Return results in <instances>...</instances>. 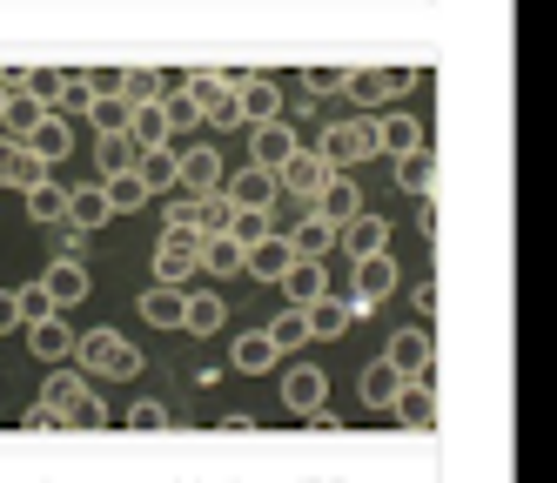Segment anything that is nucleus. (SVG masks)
<instances>
[{"mask_svg": "<svg viewBox=\"0 0 557 483\" xmlns=\"http://www.w3.org/2000/svg\"><path fill=\"white\" fill-rule=\"evenodd\" d=\"M41 417H48V423H82V430H95V423H108V403H101L82 376L54 370V376L41 383Z\"/></svg>", "mask_w": 557, "mask_h": 483, "instance_id": "1", "label": "nucleus"}, {"mask_svg": "<svg viewBox=\"0 0 557 483\" xmlns=\"http://www.w3.org/2000/svg\"><path fill=\"white\" fill-rule=\"evenodd\" d=\"M74 356H82V370L88 376H135L141 370V349L122 336V330H88V336H74Z\"/></svg>", "mask_w": 557, "mask_h": 483, "instance_id": "2", "label": "nucleus"}, {"mask_svg": "<svg viewBox=\"0 0 557 483\" xmlns=\"http://www.w3.org/2000/svg\"><path fill=\"white\" fill-rule=\"evenodd\" d=\"M195 249H202V235L195 228H162V242H154V282H169V289H188L195 275H202V262H195Z\"/></svg>", "mask_w": 557, "mask_h": 483, "instance_id": "3", "label": "nucleus"}, {"mask_svg": "<svg viewBox=\"0 0 557 483\" xmlns=\"http://www.w3.org/2000/svg\"><path fill=\"white\" fill-rule=\"evenodd\" d=\"M315 154H323L330 169H356V161L376 154V128H370V121H330L323 141H315Z\"/></svg>", "mask_w": 557, "mask_h": 483, "instance_id": "4", "label": "nucleus"}, {"mask_svg": "<svg viewBox=\"0 0 557 483\" xmlns=\"http://www.w3.org/2000/svg\"><path fill=\"white\" fill-rule=\"evenodd\" d=\"M182 88L195 95V114H202L209 128H243V108H235L228 74H195V81H182Z\"/></svg>", "mask_w": 557, "mask_h": 483, "instance_id": "5", "label": "nucleus"}, {"mask_svg": "<svg viewBox=\"0 0 557 483\" xmlns=\"http://www.w3.org/2000/svg\"><path fill=\"white\" fill-rule=\"evenodd\" d=\"M396 262L376 249V256H356V296H349V315H363V309H376V302H389L396 296Z\"/></svg>", "mask_w": 557, "mask_h": 483, "instance_id": "6", "label": "nucleus"}, {"mask_svg": "<svg viewBox=\"0 0 557 483\" xmlns=\"http://www.w3.org/2000/svg\"><path fill=\"white\" fill-rule=\"evenodd\" d=\"M175 188H182V195L222 188V154H215L209 141H182V148H175Z\"/></svg>", "mask_w": 557, "mask_h": 483, "instance_id": "7", "label": "nucleus"}, {"mask_svg": "<svg viewBox=\"0 0 557 483\" xmlns=\"http://www.w3.org/2000/svg\"><path fill=\"white\" fill-rule=\"evenodd\" d=\"M269 175H275V188H283V195H302V201H309L315 188H323V182H330V161H323V154H315V148H289V154H283V161H275V169H269Z\"/></svg>", "mask_w": 557, "mask_h": 483, "instance_id": "8", "label": "nucleus"}, {"mask_svg": "<svg viewBox=\"0 0 557 483\" xmlns=\"http://www.w3.org/2000/svg\"><path fill=\"white\" fill-rule=\"evenodd\" d=\"M228 88H235V108H243V128L283 114V88H275V81H262V74H228Z\"/></svg>", "mask_w": 557, "mask_h": 483, "instance_id": "9", "label": "nucleus"}, {"mask_svg": "<svg viewBox=\"0 0 557 483\" xmlns=\"http://www.w3.org/2000/svg\"><path fill=\"white\" fill-rule=\"evenodd\" d=\"M41 296H48L54 309H67V302H88V296H95V275L82 269V256H61V262L41 275Z\"/></svg>", "mask_w": 557, "mask_h": 483, "instance_id": "10", "label": "nucleus"}, {"mask_svg": "<svg viewBox=\"0 0 557 483\" xmlns=\"http://www.w3.org/2000/svg\"><path fill=\"white\" fill-rule=\"evenodd\" d=\"M21 141H27V154H34V161H48V169H54V161H61V154H74V121L48 108V114H41V121H34V128H27Z\"/></svg>", "mask_w": 557, "mask_h": 483, "instance_id": "11", "label": "nucleus"}, {"mask_svg": "<svg viewBox=\"0 0 557 483\" xmlns=\"http://www.w3.org/2000/svg\"><path fill=\"white\" fill-rule=\"evenodd\" d=\"M383 356L396 362V376H404V383H423L436 349H430V336H423V330H396V336L383 343Z\"/></svg>", "mask_w": 557, "mask_h": 483, "instance_id": "12", "label": "nucleus"}, {"mask_svg": "<svg viewBox=\"0 0 557 483\" xmlns=\"http://www.w3.org/2000/svg\"><path fill=\"white\" fill-rule=\"evenodd\" d=\"M275 289L289 296V309H302V302H315V296H330V275H323V262H315V256H296L283 275H275Z\"/></svg>", "mask_w": 557, "mask_h": 483, "instance_id": "13", "label": "nucleus"}, {"mask_svg": "<svg viewBox=\"0 0 557 483\" xmlns=\"http://www.w3.org/2000/svg\"><path fill=\"white\" fill-rule=\"evenodd\" d=\"M336 249H349V256H376V249H389V222L370 215V209H356L349 222H336Z\"/></svg>", "mask_w": 557, "mask_h": 483, "instance_id": "14", "label": "nucleus"}, {"mask_svg": "<svg viewBox=\"0 0 557 483\" xmlns=\"http://www.w3.org/2000/svg\"><path fill=\"white\" fill-rule=\"evenodd\" d=\"M309 209L323 215V222H349L356 209H363V195H356V182H349V169H330V182L309 195Z\"/></svg>", "mask_w": 557, "mask_h": 483, "instance_id": "15", "label": "nucleus"}, {"mask_svg": "<svg viewBox=\"0 0 557 483\" xmlns=\"http://www.w3.org/2000/svg\"><path fill=\"white\" fill-rule=\"evenodd\" d=\"M101 222H114V209H108L101 182H88V188H67V215H61V228H74V235H95Z\"/></svg>", "mask_w": 557, "mask_h": 483, "instance_id": "16", "label": "nucleus"}, {"mask_svg": "<svg viewBox=\"0 0 557 483\" xmlns=\"http://www.w3.org/2000/svg\"><path fill=\"white\" fill-rule=\"evenodd\" d=\"M404 88H410L404 67H356V74H349V95H356V101H376V108H383V101H404Z\"/></svg>", "mask_w": 557, "mask_h": 483, "instance_id": "17", "label": "nucleus"}, {"mask_svg": "<svg viewBox=\"0 0 557 483\" xmlns=\"http://www.w3.org/2000/svg\"><path fill=\"white\" fill-rule=\"evenodd\" d=\"M222 195L235 201V209H275V195H283V188H275L269 169H256V161H249L243 175H228V182H222Z\"/></svg>", "mask_w": 557, "mask_h": 483, "instance_id": "18", "label": "nucleus"}, {"mask_svg": "<svg viewBox=\"0 0 557 483\" xmlns=\"http://www.w3.org/2000/svg\"><path fill=\"white\" fill-rule=\"evenodd\" d=\"M222 322H228V302L215 289H182V330L188 336H215Z\"/></svg>", "mask_w": 557, "mask_h": 483, "instance_id": "19", "label": "nucleus"}, {"mask_svg": "<svg viewBox=\"0 0 557 483\" xmlns=\"http://www.w3.org/2000/svg\"><path fill=\"white\" fill-rule=\"evenodd\" d=\"M289 262H296V249H289V235H275V228H269L262 242H249V249H243V269H249L256 282H275Z\"/></svg>", "mask_w": 557, "mask_h": 483, "instance_id": "20", "label": "nucleus"}, {"mask_svg": "<svg viewBox=\"0 0 557 483\" xmlns=\"http://www.w3.org/2000/svg\"><path fill=\"white\" fill-rule=\"evenodd\" d=\"M41 175H48V161H34L21 135H14V141H0V188H14V195H27V188L41 182Z\"/></svg>", "mask_w": 557, "mask_h": 483, "instance_id": "21", "label": "nucleus"}, {"mask_svg": "<svg viewBox=\"0 0 557 483\" xmlns=\"http://www.w3.org/2000/svg\"><path fill=\"white\" fill-rule=\"evenodd\" d=\"M302 330H309V343H336V336L349 330V302H343V296H315V302H302Z\"/></svg>", "mask_w": 557, "mask_h": 483, "instance_id": "22", "label": "nucleus"}, {"mask_svg": "<svg viewBox=\"0 0 557 483\" xmlns=\"http://www.w3.org/2000/svg\"><path fill=\"white\" fill-rule=\"evenodd\" d=\"M323 396H330V383H323V370H309V362H296L283 376V410H296V417L323 410Z\"/></svg>", "mask_w": 557, "mask_h": 483, "instance_id": "23", "label": "nucleus"}, {"mask_svg": "<svg viewBox=\"0 0 557 483\" xmlns=\"http://www.w3.org/2000/svg\"><path fill=\"white\" fill-rule=\"evenodd\" d=\"M135 182H141L148 195H175V148H169V141L141 148V154H135Z\"/></svg>", "mask_w": 557, "mask_h": 483, "instance_id": "24", "label": "nucleus"}, {"mask_svg": "<svg viewBox=\"0 0 557 483\" xmlns=\"http://www.w3.org/2000/svg\"><path fill=\"white\" fill-rule=\"evenodd\" d=\"M389 417L410 423V430H430V423H436V396H430V383H404V389L389 396Z\"/></svg>", "mask_w": 557, "mask_h": 483, "instance_id": "25", "label": "nucleus"}, {"mask_svg": "<svg viewBox=\"0 0 557 483\" xmlns=\"http://www.w3.org/2000/svg\"><path fill=\"white\" fill-rule=\"evenodd\" d=\"M27 343H34V356H48V362H67L74 356V330L61 322V309L41 315V322H27Z\"/></svg>", "mask_w": 557, "mask_h": 483, "instance_id": "26", "label": "nucleus"}, {"mask_svg": "<svg viewBox=\"0 0 557 483\" xmlns=\"http://www.w3.org/2000/svg\"><path fill=\"white\" fill-rule=\"evenodd\" d=\"M376 128V154H410V148H423V128L410 114H383V121H370Z\"/></svg>", "mask_w": 557, "mask_h": 483, "instance_id": "27", "label": "nucleus"}, {"mask_svg": "<svg viewBox=\"0 0 557 483\" xmlns=\"http://www.w3.org/2000/svg\"><path fill=\"white\" fill-rule=\"evenodd\" d=\"M228 215H235V201H228L222 188H209V195H195V201H188V228H195V235H222Z\"/></svg>", "mask_w": 557, "mask_h": 483, "instance_id": "28", "label": "nucleus"}, {"mask_svg": "<svg viewBox=\"0 0 557 483\" xmlns=\"http://www.w3.org/2000/svg\"><path fill=\"white\" fill-rule=\"evenodd\" d=\"M61 215H67V188L41 175V182L27 188V222H41V228H61Z\"/></svg>", "mask_w": 557, "mask_h": 483, "instance_id": "29", "label": "nucleus"}, {"mask_svg": "<svg viewBox=\"0 0 557 483\" xmlns=\"http://www.w3.org/2000/svg\"><path fill=\"white\" fill-rule=\"evenodd\" d=\"M289 249H296V256H315V262H323V256L336 249V222H323V215L309 209V215L296 222V235H289Z\"/></svg>", "mask_w": 557, "mask_h": 483, "instance_id": "30", "label": "nucleus"}, {"mask_svg": "<svg viewBox=\"0 0 557 483\" xmlns=\"http://www.w3.org/2000/svg\"><path fill=\"white\" fill-rule=\"evenodd\" d=\"M195 262H202V275H243V242H228V235H202Z\"/></svg>", "mask_w": 557, "mask_h": 483, "instance_id": "31", "label": "nucleus"}, {"mask_svg": "<svg viewBox=\"0 0 557 483\" xmlns=\"http://www.w3.org/2000/svg\"><path fill=\"white\" fill-rule=\"evenodd\" d=\"M82 108H88V121H95V135H128V108H135L128 95H88Z\"/></svg>", "mask_w": 557, "mask_h": 483, "instance_id": "32", "label": "nucleus"}, {"mask_svg": "<svg viewBox=\"0 0 557 483\" xmlns=\"http://www.w3.org/2000/svg\"><path fill=\"white\" fill-rule=\"evenodd\" d=\"M228 362H235V370H243V376H262V370H275V343H269L262 330H249V336H235Z\"/></svg>", "mask_w": 557, "mask_h": 483, "instance_id": "33", "label": "nucleus"}, {"mask_svg": "<svg viewBox=\"0 0 557 483\" xmlns=\"http://www.w3.org/2000/svg\"><path fill=\"white\" fill-rule=\"evenodd\" d=\"M289 148H296V135H289L283 114H275V121H256V169H275Z\"/></svg>", "mask_w": 557, "mask_h": 483, "instance_id": "34", "label": "nucleus"}, {"mask_svg": "<svg viewBox=\"0 0 557 483\" xmlns=\"http://www.w3.org/2000/svg\"><path fill=\"white\" fill-rule=\"evenodd\" d=\"M141 315L154 322V330H182V289H169V282H154V289L141 296Z\"/></svg>", "mask_w": 557, "mask_h": 483, "instance_id": "35", "label": "nucleus"}, {"mask_svg": "<svg viewBox=\"0 0 557 483\" xmlns=\"http://www.w3.org/2000/svg\"><path fill=\"white\" fill-rule=\"evenodd\" d=\"M101 195H108V209H114V215H135L141 201H148V188L135 182V169H122V175H101Z\"/></svg>", "mask_w": 557, "mask_h": 483, "instance_id": "36", "label": "nucleus"}, {"mask_svg": "<svg viewBox=\"0 0 557 483\" xmlns=\"http://www.w3.org/2000/svg\"><path fill=\"white\" fill-rule=\"evenodd\" d=\"M404 389V376H396V362L389 356H376L370 370H363V403H376V410H389V396Z\"/></svg>", "mask_w": 557, "mask_h": 483, "instance_id": "37", "label": "nucleus"}, {"mask_svg": "<svg viewBox=\"0 0 557 483\" xmlns=\"http://www.w3.org/2000/svg\"><path fill=\"white\" fill-rule=\"evenodd\" d=\"M41 114H48V108L34 101L27 88H8V101H0V121H8V135H27V128H34Z\"/></svg>", "mask_w": 557, "mask_h": 483, "instance_id": "38", "label": "nucleus"}, {"mask_svg": "<svg viewBox=\"0 0 557 483\" xmlns=\"http://www.w3.org/2000/svg\"><path fill=\"white\" fill-rule=\"evenodd\" d=\"M135 154H141V148H135L128 135H101V141H95V161H101V175H122V169H135Z\"/></svg>", "mask_w": 557, "mask_h": 483, "instance_id": "39", "label": "nucleus"}, {"mask_svg": "<svg viewBox=\"0 0 557 483\" xmlns=\"http://www.w3.org/2000/svg\"><path fill=\"white\" fill-rule=\"evenodd\" d=\"M262 336L275 343V356H289V349H302V343H309V330H302V309H283V315H275V322H269Z\"/></svg>", "mask_w": 557, "mask_h": 483, "instance_id": "40", "label": "nucleus"}, {"mask_svg": "<svg viewBox=\"0 0 557 483\" xmlns=\"http://www.w3.org/2000/svg\"><path fill=\"white\" fill-rule=\"evenodd\" d=\"M269 228H275V222H269V209H235L222 235H228V242H243V249H249V242H262Z\"/></svg>", "mask_w": 557, "mask_h": 483, "instance_id": "41", "label": "nucleus"}, {"mask_svg": "<svg viewBox=\"0 0 557 483\" xmlns=\"http://www.w3.org/2000/svg\"><path fill=\"white\" fill-rule=\"evenodd\" d=\"M122 95L128 101H154V95H162V81H154L148 67H122Z\"/></svg>", "mask_w": 557, "mask_h": 483, "instance_id": "42", "label": "nucleus"}, {"mask_svg": "<svg viewBox=\"0 0 557 483\" xmlns=\"http://www.w3.org/2000/svg\"><path fill=\"white\" fill-rule=\"evenodd\" d=\"M302 81H309L315 95H343V88H349V67H309Z\"/></svg>", "mask_w": 557, "mask_h": 483, "instance_id": "43", "label": "nucleus"}, {"mask_svg": "<svg viewBox=\"0 0 557 483\" xmlns=\"http://www.w3.org/2000/svg\"><path fill=\"white\" fill-rule=\"evenodd\" d=\"M122 423H128V430H162V423H169V403H135Z\"/></svg>", "mask_w": 557, "mask_h": 483, "instance_id": "44", "label": "nucleus"}, {"mask_svg": "<svg viewBox=\"0 0 557 483\" xmlns=\"http://www.w3.org/2000/svg\"><path fill=\"white\" fill-rule=\"evenodd\" d=\"M21 330V289H0V336Z\"/></svg>", "mask_w": 557, "mask_h": 483, "instance_id": "45", "label": "nucleus"}, {"mask_svg": "<svg viewBox=\"0 0 557 483\" xmlns=\"http://www.w3.org/2000/svg\"><path fill=\"white\" fill-rule=\"evenodd\" d=\"M41 315H54V302L41 289H21V322H41Z\"/></svg>", "mask_w": 557, "mask_h": 483, "instance_id": "46", "label": "nucleus"}, {"mask_svg": "<svg viewBox=\"0 0 557 483\" xmlns=\"http://www.w3.org/2000/svg\"><path fill=\"white\" fill-rule=\"evenodd\" d=\"M0 101H8V88H0Z\"/></svg>", "mask_w": 557, "mask_h": 483, "instance_id": "47", "label": "nucleus"}]
</instances>
